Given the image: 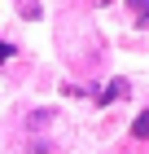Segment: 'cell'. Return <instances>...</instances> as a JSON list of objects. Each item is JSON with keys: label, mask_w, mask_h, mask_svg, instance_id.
I'll return each instance as SVG.
<instances>
[{"label": "cell", "mask_w": 149, "mask_h": 154, "mask_svg": "<svg viewBox=\"0 0 149 154\" xmlns=\"http://www.w3.org/2000/svg\"><path fill=\"white\" fill-rule=\"evenodd\" d=\"M127 5H132V13H136V22L149 26V0H127Z\"/></svg>", "instance_id": "cell-1"}, {"label": "cell", "mask_w": 149, "mask_h": 154, "mask_svg": "<svg viewBox=\"0 0 149 154\" xmlns=\"http://www.w3.org/2000/svg\"><path fill=\"white\" fill-rule=\"evenodd\" d=\"M123 93H127V79H114V84L101 93V101H114V97H123Z\"/></svg>", "instance_id": "cell-2"}, {"label": "cell", "mask_w": 149, "mask_h": 154, "mask_svg": "<svg viewBox=\"0 0 149 154\" xmlns=\"http://www.w3.org/2000/svg\"><path fill=\"white\" fill-rule=\"evenodd\" d=\"M132 132L149 141V110H140V115H136V123H132Z\"/></svg>", "instance_id": "cell-3"}, {"label": "cell", "mask_w": 149, "mask_h": 154, "mask_svg": "<svg viewBox=\"0 0 149 154\" xmlns=\"http://www.w3.org/2000/svg\"><path fill=\"white\" fill-rule=\"evenodd\" d=\"M18 9H22L26 18H40V5H35V0H18Z\"/></svg>", "instance_id": "cell-4"}, {"label": "cell", "mask_w": 149, "mask_h": 154, "mask_svg": "<svg viewBox=\"0 0 149 154\" xmlns=\"http://www.w3.org/2000/svg\"><path fill=\"white\" fill-rule=\"evenodd\" d=\"M105 5H110V0H105Z\"/></svg>", "instance_id": "cell-5"}]
</instances>
